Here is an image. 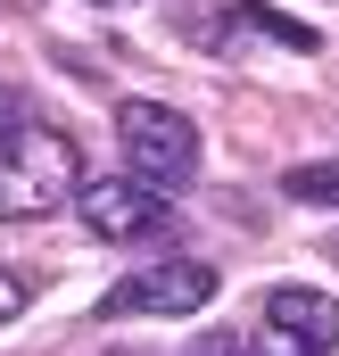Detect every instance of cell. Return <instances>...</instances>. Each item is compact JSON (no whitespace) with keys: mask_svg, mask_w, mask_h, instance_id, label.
<instances>
[{"mask_svg":"<svg viewBox=\"0 0 339 356\" xmlns=\"http://www.w3.org/2000/svg\"><path fill=\"white\" fill-rule=\"evenodd\" d=\"M83 182V149L75 133H58L50 116H17L0 133V216L8 224H33L50 207H67Z\"/></svg>","mask_w":339,"mask_h":356,"instance_id":"obj_1","label":"cell"},{"mask_svg":"<svg viewBox=\"0 0 339 356\" xmlns=\"http://www.w3.org/2000/svg\"><path fill=\"white\" fill-rule=\"evenodd\" d=\"M116 133H124V158H133V182L166 191V182L199 175V124L166 108V99H124L116 108Z\"/></svg>","mask_w":339,"mask_h":356,"instance_id":"obj_2","label":"cell"},{"mask_svg":"<svg viewBox=\"0 0 339 356\" xmlns=\"http://www.w3.org/2000/svg\"><path fill=\"white\" fill-rule=\"evenodd\" d=\"M215 290H224V273H215V266H199V257H166V266L116 273L108 298H99V315H108V323H124V315H199Z\"/></svg>","mask_w":339,"mask_h":356,"instance_id":"obj_3","label":"cell"},{"mask_svg":"<svg viewBox=\"0 0 339 356\" xmlns=\"http://www.w3.org/2000/svg\"><path fill=\"white\" fill-rule=\"evenodd\" d=\"M249 348L256 356H339V298L331 290H298V282L265 290Z\"/></svg>","mask_w":339,"mask_h":356,"instance_id":"obj_4","label":"cell"},{"mask_svg":"<svg viewBox=\"0 0 339 356\" xmlns=\"http://www.w3.org/2000/svg\"><path fill=\"white\" fill-rule=\"evenodd\" d=\"M75 216H83L91 241H141V232L166 224V199L133 175H83L75 182Z\"/></svg>","mask_w":339,"mask_h":356,"instance_id":"obj_5","label":"cell"},{"mask_svg":"<svg viewBox=\"0 0 339 356\" xmlns=\"http://www.w3.org/2000/svg\"><path fill=\"white\" fill-rule=\"evenodd\" d=\"M207 42H215L224 58H232L240 42H281V50H298V58H306V50H323V33H315V25H298V17H281V8H256V0H232V8L207 25Z\"/></svg>","mask_w":339,"mask_h":356,"instance_id":"obj_6","label":"cell"},{"mask_svg":"<svg viewBox=\"0 0 339 356\" xmlns=\"http://www.w3.org/2000/svg\"><path fill=\"white\" fill-rule=\"evenodd\" d=\"M281 199H290V207H331V216H339V158L290 166V175H281Z\"/></svg>","mask_w":339,"mask_h":356,"instance_id":"obj_7","label":"cell"},{"mask_svg":"<svg viewBox=\"0 0 339 356\" xmlns=\"http://www.w3.org/2000/svg\"><path fill=\"white\" fill-rule=\"evenodd\" d=\"M25 307H33V282H25V273H8V266H0V332H8V323H17Z\"/></svg>","mask_w":339,"mask_h":356,"instance_id":"obj_8","label":"cell"},{"mask_svg":"<svg viewBox=\"0 0 339 356\" xmlns=\"http://www.w3.org/2000/svg\"><path fill=\"white\" fill-rule=\"evenodd\" d=\"M182 356H256V348H249V332H207V340H190Z\"/></svg>","mask_w":339,"mask_h":356,"instance_id":"obj_9","label":"cell"},{"mask_svg":"<svg viewBox=\"0 0 339 356\" xmlns=\"http://www.w3.org/2000/svg\"><path fill=\"white\" fill-rule=\"evenodd\" d=\"M17 116H25V99H17V91L0 83V133H8V124H17Z\"/></svg>","mask_w":339,"mask_h":356,"instance_id":"obj_10","label":"cell"},{"mask_svg":"<svg viewBox=\"0 0 339 356\" xmlns=\"http://www.w3.org/2000/svg\"><path fill=\"white\" fill-rule=\"evenodd\" d=\"M91 8H124V0H91Z\"/></svg>","mask_w":339,"mask_h":356,"instance_id":"obj_11","label":"cell"}]
</instances>
